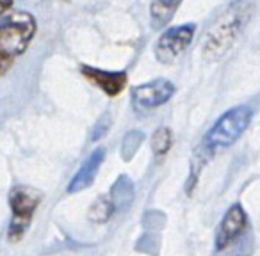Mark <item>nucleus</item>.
I'll list each match as a JSON object with an SVG mask.
<instances>
[{
    "label": "nucleus",
    "mask_w": 260,
    "mask_h": 256,
    "mask_svg": "<svg viewBox=\"0 0 260 256\" xmlns=\"http://www.w3.org/2000/svg\"><path fill=\"white\" fill-rule=\"evenodd\" d=\"M251 18V6L246 0H235L219 13L203 38L202 54L207 61H219L230 52Z\"/></svg>",
    "instance_id": "nucleus-1"
},
{
    "label": "nucleus",
    "mask_w": 260,
    "mask_h": 256,
    "mask_svg": "<svg viewBox=\"0 0 260 256\" xmlns=\"http://www.w3.org/2000/svg\"><path fill=\"white\" fill-rule=\"evenodd\" d=\"M253 235L242 205L235 203L226 210L214 237V256H251Z\"/></svg>",
    "instance_id": "nucleus-2"
},
{
    "label": "nucleus",
    "mask_w": 260,
    "mask_h": 256,
    "mask_svg": "<svg viewBox=\"0 0 260 256\" xmlns=\"http://www.w3.org/2000/svg\"><path fill=\"white\" fill-rule=\"evenodd\" d=\"M253 118V111L248 105H237L234 108H228L205 134L202 146L209 150L210 153H216L221 148H228L235 141L241 139V135L248 130Z\"/></svg>",
    "instance_id": "nucleus-3"
},
{
    "label": "nucleus",
    "mask_w": 260,
    "mask_h": 256,
    "mask_svg": "<svg viewBox=\"0 0 260 256\" xmlns=\"http://www.w3.org/2000/svg\"><path fill=\"white\" fill-rule=\"evenodd\" d=\"M38 23L30 13L13 11L0 18V52L16 59L29 48Z\"/></svg>",
    "instance_id": "nucleus-4"
},
{
    "label": "nucleus",
    "mask_w": 260,
    "mask_h": 256,
    "mask_svg": "<svg viewBox=\"0 0 260 256\" xmlns=\"http://www.w3.org/2000/svg\"><path fill=\"white\" fill-rule=\"evenodd\" d=\"M43 201V194L38 189L27 185H16L9 192V208H11V224H9L8 238L11 242H18L27 233L36 213L38 206Z\"/></svg>",
    "instance_id": "nucleus-5"
},
{
    "label": "nucleus",
    "mask_w": 260,
    "mask_h": 256,
    "mask_svg": "<svg viewBox=\"0 0 260 256\" xmlns=\"http://www.w3.org/2000/svg\"><path fill=\"white\" fill-rule=\"evenodd\" d=\"M196 34V23H182L170 27L159 36L155 43V57L162 64H173L182 54L189 48Z\"/></svg>",
    "instance_id": "nucleus-6"
},
{
    "label": "nucleus",
    "mask_w": 260,
    "mask_h": 256,
    "mask_svg": "<svg viewBox=\"0 0 260 256\" xmlns=\"http://www.w3.org/2000/svg\"><path fill=\"white\" fill-rule=\"evenodd\" d=\"M177 87L173 82L166 79H155L152 82L139 84L132 89L134 103L141 108H157L160 105L168 103L175 94Z\"/></svg>",
    "instance_id": "nucleus-7"
},
{
    "label": "nucleus",
    "mask_w": 260,
    "mask_h": 256,
    "mask_svg": "<svg viewBox=\"0 0 260 256\" xmlns=\"http://www.w3.org/2000/svg\"><path fill=\"white\" fill-rule=\"evenodd\" d=\"M82 75L91 84L104 91L107 96H118L126 86V73L125 71H107V69L93 68V66H80Z\"/></svg>",
    "instance_id": "nucleus-8"
},
{
    "label": "nucleus",
    "mask_w": 260,
    "mask_h": 256,
    "mask_svg": "<svg viewBox=\"0 0 260 256\" xmlns=\"http://www.w3.org/2000/svg\"><path fill=\"white\" fill-rule=\"evenodd\" d=\"M105 160V150L104 148H96L80 166V169L77 171V174L72 178L68 185V192L70 194H75V192H80L84 189H87L91 184L94 181L98 174V169L102 167Z\"/></svg>",
    "instance_id": "nucleus-9"
},
{
    "label": "nucleus",
    "mask_w": 260,
    "mask_h": 256,
    "mask_svg": "<svg viewBox=\"0 0 260 256\" xmlns=\"http://www.w3.org/2000/svg\"><path fill=\"white\" fill-rule=\"evenodd\" d=\"M184 0H152L150 2V20L153 29H164L177 15Z\"/></svg>",
    "instance_id": "nucleus-10"
},
{
    "label": "nucleus",
    "mask_w": 260,
    "mask_h": 256,
    "mask_svg": "<svg viewBox=\"0 0 260 256\" xmlns=\"http://www.w3.org/2000/svg\"><path fill=\"white\" fill-rule=\"evenodd\" d=\"M109 198L112 199L116 210L125 208V206L134 199V185H132V181H130L126 176H119L118 180H116Z\"/></svg>",
    "instance_id": "nucleus-11"
},
{
    "label": "nucleus",
    "mask_w": 260,
    "mask_h": 256,
    "mask_svg": "<svg viewBox=\"0 0 260 256\" xmlns=\"http://www.w3.org/2000/svg\"><path fill=\"white\" fill-rule=\"evenodd\" d=\"M114 212H116V206H114V203H112V199L109 198V194L100 196V198L89 206V219L96 224H104L111 219Z\"/></svg>",
    "instance_id": "nucleus-12"
},
{
    "label": "nucleus",
    "mask_w": 260,
    "mask_h": 256,
    "mask_svg": "<svg viewBox=\"0 0 260 256\" xmlns=\"http://www.w3.org/2000/svg\"><path fill=\"white\" fill-rule=\"evenodd\" d=\"M173 146V134L168 126H160L152 135V152L155 157H164Z\"/></svg>",
    "instance_id": "nucleus-13"
},
{
    "label": "nucleus",
    "mask_w": 260,
    "mask_h": 256,
    "mask_svg": "<svg viewBox=\"0 0 260 256\" xmlns=\"http://www.w3.org/2000/svg\"><path fill=\"white\" fill-rule=\"evenodd\" d=\"M143 141H145V134L139 130H130L128 134L123 137L121 146H119V153H121L125 162H128V160L138 153V150L141 148Z\"/></svg>",
    "instance_id": "nucleus-14"
},
{
    "label": "nucleus",
    "mask_w": 260,
    "mask_h": 256,
    "mask_svg": "<svg viewBox=\"0 0 260 256\" xmlns=\"http://www.w3.org/2000/svg\"><path fill=\"white\" fill-rule=\"evenodd\" d=\"M111 123H112L111 114H109V112H105V114L98 119L96 125H94L93 132H91V141H98V139L104 137V135L109 132V126H111Z\"/></svg>",
    "instance_id": "nucleus-15"
},
{
    "label": "nucleus",
    "mask_w": 260,
    "mask_h": 256,
    "mask_svg": "<svg viewBox=\"0 0 260 256\" xmlns=\"http://www.w3.org/2000/svg\"><path fill=\"white\" fill-rule=\"evenodd\" d=\"M13 64H15V59L0 52V77L6 75V73H8L9 69H11Z\"/></svg>",
    "instance_id": "nucleus-16"
},
{
    "label": "nucleus",
    "mask_w": 260,
    "mask_h": 256,
    "mask_svg": "<svg viewBox=\"0 0 260 256\" xmlns=\"http://www.w3.org/2000/svg\"><path fill=\"white\" fill-rule=\"evenodd\" d=\"M13 4H15V0H0V18L11 11Z\"/></svg>",
    "instance_id": "nucleus-17"
}]
</instances>
